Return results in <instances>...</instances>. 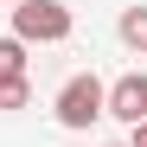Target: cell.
Masks as SVG:
<instances>
[{
	"instance_id": "1",
	"label": "cell",
	"mask_w": 147,
	"mask_h": 147,
	"mask_svg": "<svg viewBox=\"0 0 147 147\" xmlns=\"http://www.w3.org/2000/svg\"><path fill=\"white\" fill-rule=\"evenodd\" d=\"M77 32V13L64 0H19L13 7V38L19 45H64Z\"/></svg>"
},
{
	"instance_id": "2",
	"label": "cell",
	"mask_w": 147,
	"mask_h": 147,
	"mask_svg": "<svg viewBox=\"0 0 147 147\" xmlns=\"http://www.w3.org/2000/svg\"><path fill=\"white\" fill-rule=\"evenodd\" d=\"M102 77L96 70H77V77H64L58 83V96H51V109H58V128H70V134H83V128H96L102 121Z\"/></svg>"
},
{
	"instance_id": "3",
	"label": "cell",
	"mask_w": 147,
	"mask_h": 147,
	"mask_svg": "<svg viewBox=\"0 0 147 147\" xmlns=\"http://www.w3.org/2000/svg\"><path fill=\"white\" fill-rule=\"evenodd\" d=\"M102 115H115L121 128H141L147 121V70H121L102 90Z\"/></svg>"
},
{
	"instance_id": "4",
	"label": "cell",
	"mask_w": 147,
	"mask_h": 147,
	"mask_svg": "<svg viewBox=\"0 0 147 147\" xmlns=\"http://www.w3.org/2000/svg\"><path fill=\"white\" fill-rule=\"evenodd\" d=\"M115 38L128 45V51H141V58H147V7H121V19H115Z\"/></svg>"
},
{
	"instance_id": "5",
	"label": "cell",
	"mask_w": 147,
	"mask_h": 147,
	"mask_svg": "<svg viewBox=\"0 0 147 147\" xmlns=\"http://www.w3.org/2000/svg\"><path fill=\"white\" fill-rule=\"evenodd\" d=\"M0 77H26V45H19L13 32L0 38Z\"/></svg>"
},
{
	"instance_id": "6",
	"label": "cell",
	"mask_w": 147,
	"mask_h": 147,
	"mask_svg": "<svg viewBox=\"0 0 147 147\" xmlns=\"http://www.w3.org/2000/svg\"><path fill=\"white\" fill-rule=\"evenodd\" d=\"M32 102V77H0V109H26Z\"/></svg>"
},
{
	"instance_id": "7",
	"label": "cell",
	"mask_w": 147,
	"mask_h": 147,
	"mask_svg": "<svg viewBox=\"0 0 147 147\" xmlns=\"http://www.w3.org/2000/svg\"><path fill=\"white\" fill-rule=\"evenodd\" d=\"M128 147H147V121H141V128H128Z\"/></svg>"
},
{
	"instance_id": "8",
	"label": "cell",
	"mask_w": 147,
	"mask_h": 147,
	"mask_svg": "<svg viewBox=\"0 0 147 147\" xmlns=\"http://www.w3.org/2000/svg\"><path fill=\"white\" fill-rule=\"evenodd\" d=\"M7 7H19V0H7Z\"/></svg>"
}]
</instances>
